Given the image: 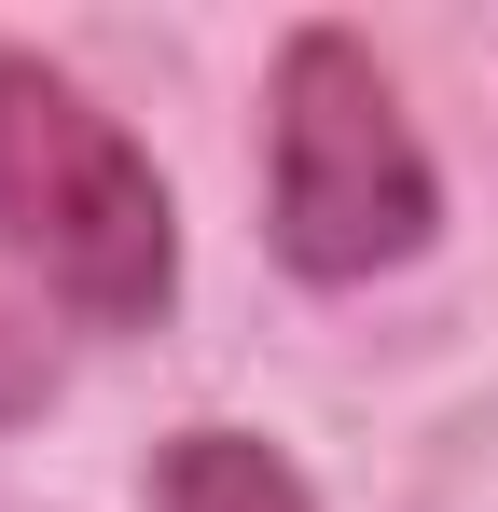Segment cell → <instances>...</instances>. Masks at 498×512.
Segmentation results:
<instances>
[{
  "label": "cell",
  "instance_id": "2",
  "mask_svg": "<svg viewBox=\"0 0 498 512\" xmlns=\"http://www.w3.org/2000/svg\"><path fill=\"white\" fill-rule=\"evenodd\" d=\"M0 250L28 263L83 333H153L180 305V208H166V167L139 153L125 111L0 42Z\"/></svg>",
  "mask_w": 498,
  "mask_h": 512
},
{
  "label": "cell",
  "instance_id": "1",
  "mask_svg": "<svg viewBox=\"0 0 498 512\" xmlns=\"http://www.w3.org/2000/svg\"><path fill=\"white\" fill-rule=\"evenodd\" d=\"M263 250L291 263L305 291H374L443 236V167L402 125V84L360 28L305 14L277 42V84H263Z\"/></svg>",
  "mask_w": 498,
  "mask_h": 512
},
{
  "label": "cell",
  "instance_id": "3",
  "mask_svg": "<svg viewBox=\"0 0 498 512\" xmlns=\"http://www.w3.org/2000/svg\"><path fill=\"white\" fill-rule=\"evenodd\" d=\"M153 512H319V485L236 416H194L153 443Z\"/></svg>",
  "mask_w": 498,
  "mask_h": 512
}]
</instances>
